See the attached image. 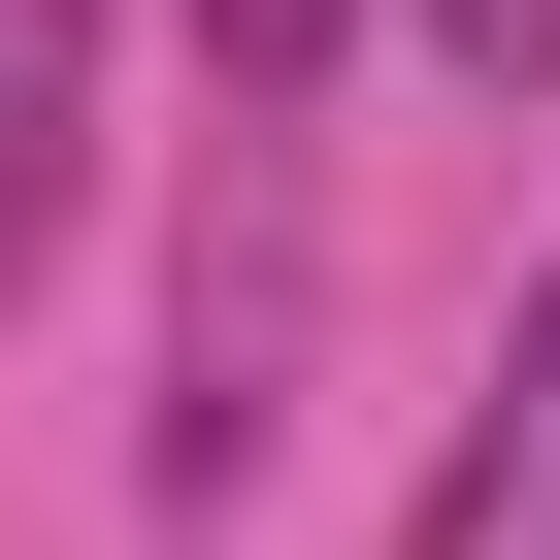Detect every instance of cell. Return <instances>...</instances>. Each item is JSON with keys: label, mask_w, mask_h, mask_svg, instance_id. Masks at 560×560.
<instances>
[{"label": "cell", "mask_w": 560, "mask_h": 560, "mask_svg": "<svg viewBox=\"0 0 560 560\" xmlns=\"http://www.w3.org/2000/svg\"><path fill=\"white\" fill-rule=\"evenodd\" d=\"M67 198H100V0H0V298L67 264Z\"/></svg>", "instance_id": "cell-2"}, {"label": "cell", "mask_w": 560, "mask_h": 560, "mask_svg": "<svg viewBox=\"0 0 560 560\" xmlns=\"http://www.w3.org/2000/svg\"><path fill=\"white\" fill-rule=\"evenodd\" d=\"M429 67L462 100H560V0H429Z\"/></svg>", "instance_id": "cell-4"}, {"label": "cell", "mask_w": 560, "mask_h": 560, "mask_svg": "<svg viewBox=\"0 0 560 560\" xmlns=\"http://www.w3.org/2000/svg\"><path fill=\"white\" fill-rule=\"evenodd\" d=\"M396 560H560V298L494 330V396H462V462H429V527Z\"/></svg>", "instance_id": "cell-1"}, {"label": "cell", "mask_w": 560, "mask_h": 560, "mask_svg": "<svg viewBox=\"0 0 560 560\" xmlns=\"http://www.w3.org/2000/svg\"><path fill=\"white\" fill-rule=\"evenodd\" d=\"M198 67H231V132H298V100L363 67V0H198Z\"/></svg>", "instance_id": "cell-3"}]
</instances>
